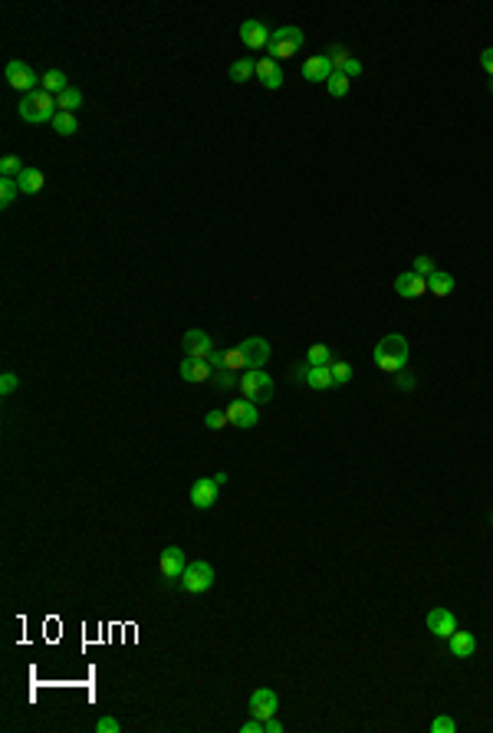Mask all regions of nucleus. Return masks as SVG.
Returning a JSON list of instances; mask_svg holds the SVG:
<instances>
[{
	"label": "nucleus",
	"mask_w": 493,
	"mask_h": 733,
	"mask_svg": "<svg viewBox=\"0 0 493 733\" xmlns=\"http://www.w3.org/2000/svg\"><path fill=\"white\" fill-rule=\"evenodd\" d=\"M227 411H207V418H204V428L207 431H220V428H227Z\"/></svg>",
	"instance_id": "nucleus-35"
},
{
	"label": "nucleus",
	"mask_w": 493,
	"mask_h": 733,
	"mask_svg": "<svg viewBox=\"0 0 493 733\" xmlns=\"http://www.w3.org/2000/svg\"><path fill=\"white\" fill-rule=\"evenodd\" d=\"M375 365H379L381 372H388V375H395V372H401L408 365V355H411V348H408V339L405 336H385L375 346Z\"/></svg>",
	"instance_id": "nucleus-1"
},
{
	"label": "nucleus",
	"mask_w": 493,
	"mask_h": 733,
	"mask_svg": "<svg viewBox=\"0 0 493 733\" xmlns=\"http://www.w3.org/2000/svg\"><path fill=\"white\" fill-rule=\"evenodd\" d=\"M447 645H451V655H454V658H470V655L477 651V638L470 632H454L447 638Z\"/></svg>",
	"instance_id": "nucleus-20"
},
{
	"label": "nucleus",
	"mask_w": 493,
	"mask_h": 733,
	"mask_svg": "<svg viewBox=\"0 0 493 733\" xmlns=\"http://www.w3.org/2000/svg\"><path fill=\"white\" fill-rule=\"evenodd\" d=\"M217 490H220V484H217L214 477H201V480H194V487H191V507H194V509H211L217 503Z\"/></svg>",
	"instance_id": "nucleus-11"
},
{
	"label": "nucleus",
	"mask_w": 493,
	"mask_h": 733,
	"mask_svg": "<svg viewBox=\"0 0 493 733\" xmlns=\"http://www.w3.org/2000/svg\"><path fill=\"white\" fill-rule=\"evenodd\" d=\"M329 372H332V385H349L352 382V365L349 362H329Z\"/></svg>",
	"instance_id": "nucleus-28"
},
{
	"label": "nucleus",
	"mask_w": 493,
	"mask_h": 733,
	"mask_svg": "<svg viewBox=\"0 0 493 733\" xmlns=\"http://www.w3.org/2000/svg\"><path fill=\"white\" fill-rule=\"evenodd\" d=\"M17 194H20L17 178H0V204H3V208H10L13 201H17Z\"/></svg>",
	"instance_id": "nucleus-29"
},
{
	"label": "nucleus",
	"mask_w": 493,
	"mask_h": 733,
	"mask_svg": "<svg viewBox=\"0 0 493 733\" xmlns=\"http://www.w3.org/2000/svg\"><path fill=\"white\" fill-rule=\"evenodd\" d=\"M332 73H336V69H332L329 56H309V60L303 62V76L309 83H329V76Z\"/></svg>",
	"instance_id": "nucleus-19"
},
{
	"label": "nucleus",
	"mask_w": 493,
	"mask_h": 733,
	"mask_svg": "<svg viewBox=\"0 0 493 733\" xmlns=\"http://www.w3.org/2000/svg\"><path fill=\"white\" fill-rule=\"evenodd\" d=\"M122 730V723L115 721V717H99L96 721V733H119Z\"/></svg>",
	"instance_id": "nucleus-38"
},
{
	"label": "nucleus",
	"mask_w": 493,
	"mask_h": 733,
	"mask_svg": "<svg viewBox=\"0 0 493 733\" xmlns=\"http://www.w3.org/2000/svg\"><path fill=\"white\" fill-rule=\"evenodd\" d=\"M40 89L50 92V96H60L69 89V79H66L63 69H46V76H40Z\"/></svg>",
	"instance_id": "nucleus-22"
},
{
	"label": "nucleus",
	"mask_w": 493,
	"mask_h": 733,
	"mask_svg": "<svg viewBox=\"0 0 493 733\" xmlns=\"http://www.w3.org/2000/svg\"><path fill=\"white\" fill-rule=\"evenodd\" d=\"M257 79H260L266 89H279L283 86V69H279V62L270 60V56L257 60Z\"/></svg>",
	"instance_id": "nucleus-18"
},
{
	"label": "nucleus",
	"mask_w": 493,
	"mask_h": 733,
	"mask_svg": "<svg viewBox=\"0 0 493 733\" xmlns=\"http://www.w3.org/2000/svg\"><path fill=\"white\" fill-rule=\"evenodd\" d=\"M332 355H329L326 346H309V355H306V365H329Z\"/></svg>",
	"instance_id": "nucleus-34"
},
{
	"label": "nucleus",
	"mask_w": 493,
	"mask_h": 733,
	"mask_svg": "<svg viewBox=\"0 0 493 733\" xmlns=\"http://www.w3.org/2000/svg\"><path fill=\"white\" fill-rule=\"evenodd\" d=\"M181 582V589L184 592H191V596H201V592H207L211 585H214V566L211 562H188V569H184V575L178 579Z\"/></svg>",
	"instance_id": "nucleus-5"
},
{
	"label": "nucleus",
	"mask_w": 493,
	"mask_h": 733,
	"mask_svg": "<svg viewBox=\"0 0 493 733\" xmlns=\"http://www.w3.org/2000/svg\"><path fill=\"white\" fill-rule=\"evenodd\" d=\"M178 375L184 378V382H191V385H201V382H211L214 378V369H211V362H194V359H181V365H178Z\"/></svg>",
	"instance_id": "nucleus-14"
},
{
	"label": "nucleus",
	"mask_w": 493,
	"mask_h": 733,
	"mask_svg": "<svg viewBox=\"0 0 493 733\" xmlns=\"http://www.w3.org/2000/svg\"><path fill=\"white\" fill-rule=\"evenodd\" d=\"M490 92H493V79H490Z\"/></svg>",
	"instance_id": "nucleus-44"
},
{
	"label": "nucleus",
	"mask_w": 493,
	"mask_h": 733,
	"mask_svg": "<svg viewBox=\"0 0 493 733\" xmlns=\"http://www.w3.org/2000/svg\"><path fill=\"white\" fill-rule=\"evenodd\" d=\"M431 730H434V733H454V730H457V723L451 721V717H438V721L431 723Z\"/></svg>",
	"instance_id": "nucleus-39"
},
{
	"label": "nucleus",
	"mask_w": 493,
	"mask_h": 733,
	"mask_svg": "<svg viewBox=\"0 0 493 733\" xmlns=\"http://www.w3.org/2000/svg\"><path fill=\"white\" fill-rule=\"evenodd\" d=\"M253 76H257V60H250V56H243V60H237L230 66V79L234 83H247Z\"/></svg>",
	"instance_id": "nucleus-25"
},
{
	"label": "nucleus",
	"mask_w": 493,
	"mask_h": 733,
	"mask_svg": "<svg viewBox=\"0 0 493 733\" xmlns=\"http://www.w3.org/2000/svg\"><path fill=\"white\" fill-rule=\"evenodd\" d=\"M300 378H303L309 388H316V391H329V388H332V372H329V365H300Z\"/></svg>",
	"instance_id": "nucleus-17"
},
{
	"label": "nucleus",
	"mask_w": 493,
	"mask_h": 733,
	"mask_svg": "<svg viewBox=\"0 0 493 733\" xmlns=\"http://www.w3.org/2000/svg\"><path fill=\"white\" fill-rule=\"evenodd\" d=\"M270 30H266V24H260V20H243L241 24V40L247 50H263V47H270Z\"/></svg>",
	"instance_id": "nucleus-12"
},
{
	"label": "nucleus",
	"mask_w": 493,
	"mask_h": 733,
	"mask_svg": "<svg viewBox=\"0 0 493 733\" xmlns=\"http://www.w3.org/2000/svg\"><path fill=\"white\" fill-rule=\"evenodd\" d=\"M56 96H50V92H43V89H37V92H30V96H24L20 99V119L24 122H53L56 119Z\"/></svg>",
	"instance_id": "nucleus-2"
},
{
	"label": "nucleus",
	"mask_w": 493,
	"mask_h": 733,
	"mask_svg": "<svg viewBox=\"0 0 493 733\" xmlns=\"http://www.w3.org/2000/svg\"><path fill=\"white\" fill-rule=\"evenodd\" d=\"M428 293H434L438 299L451 296V293H454V276L444 273V270H434V273L428 276Z\"/></svg>",
	"instance_id": "nucleus-23"
},
{
	"label": "nucleus",
	"mask_w": 493,
	"mask_h": 733,
	"mask_svg": "<svg viewBox=\"0 0 493 733\" xmlns=\"http://www.w3.org/2000/svg\"><path fill=\"white\" fill-rule=\"evenodd\" d=\"M263 733H283V723L277 717H270V721H263Z\"/></svg>",
	"instance_id": "nucleus-43"
},
{
	"label": "nucleus",
	"mask_w": 493,
	"mask_h": 733,
	"mask_svg": "<svg viewBox=\"0 0 493 733\" xmlns=\"http://www.w3.org/2000/svg\"><path fill=\"white\" fill-rule=\"evenodd\" d=\"M303 30L300 26H277L273 30V37H270V60H290V56H296L300 53V47H303Z\"/></svg>",
	"instance_id": "nucleus-4"
},
{
	"label": "nucleus",
	"mask_w": 493,
	"mask_h": 733,
	"mask_svg": "<svg viewBox=\"0 0 493 733\" xmlns=\"http://www.w3.org/2000/svg\"><path fill=\"white\" fill-rule=\"evenodd\" d=\"M277 710H279L277 691L260 687V691H253V694H250V714L257 717V721H270V717H277Z\"/></svg>",
	"instance_id": "nucleus-8"
},
{
	"label": "nucleus",
	"mask_w": 493,
	"mask_h": 733,
	"mask_svg": "<svg viewBox=\"0 0 493 733\" xmlns=\"http://www.w3.org/2000/svg\"><path fill=\"white\" fill-rule=\"evenodd\" d=\"M241 395L247 398V401H253V405H263V401H270L273 398V378L263 372V369H247V372H241Z\"/></svg>",
	"instance_id": "nucleus-3"
},
{
	"label": "nucleus",
	"mask_w": 493,
	"mask_h": 733,
	"mask_svg": "<svg viewBox=\"0 0 493 733\" xmlns=\"http://www.w3.org/2000/svg\"><path fill=\"white\" fill-rule=\"evenodd\" d=\"M158 569H162V575L168 579V582H178L181 575H184V569H188V559H184V549L181 546H168L162 549V559H158Z\"/></svg>",
	"instance_id": "nucleus-7"
},
{
	"label": "nucleus",
	"mask_w": 493,
	"mask_h": 733,
	"mask_svg": "<svg viewBox=\"0 0 493 733\" xmlns=\"http://www.w3.org/2000/svg\"><path fill=\"white\" fill-rule=\"evenodd\" d=\"M214 382L220 388H237L241 385V375L230 372V369H214Z\"/></svg>",
	"instance_id": "nucleus-33"
},
{
	"label": "nucleus",
	"mask_w": 493,
	"mask_h": 733,
	"mask_svg": "<svg viewBox=\"0 0 493 733\" xmlns=\"http://www.w3.org/2000/svg\"><path fill=\"white\" fill-rule=\"evenodd\" d=\"M434 270H438V267H434V260H431V257H415V273L417 276H424V280H428Z\"/></svg>",
	"instance_id": "nucleus-36"
},
{
	"label": "nucleus",
	"mask_w": 493,
	"mask_h": 733,
	"mask_svg": "<svg viewBox=\"0 0 493 733\" xmlns=\"http://www.w3.org/2000/svg\"><path fill=\"white\" fill-rule=\"evenodd\" d=\"M326 89H329V96L342 99V96H349V89H352V79H349L345 73H332V76H329V83H326Z\"/></svg>",
	"instance_id": "nucleus-27"
},
{
	"label": "nucleus",
	"mask_w": 493,
	"mask_h": 733,
	"mask_svg": "<svg viewBox=\"0 0 493 733\" xmlns=\"http://www.w3.org/2000/svg\"><path fill=\"white\" fill-rule=\"evenodd\" d=\"M326 56H329V62H332V69H336V73H342V69H345V62L352 60V53L345 50V47H332V50H326Z\"/></svg>",
	"instance_id": "nucleus-31"
},
{
	"label": "nucleus",
	"mask_w": 493,
	"mask_h": 733,
	"mask_svg": "<svg viewBox=\"0 0 493 733\" xmlns=\"http://www.w3.org/2000/svg\"><path fill=\"white\" fill-rule=\"evenodd\" d=\"M241 733H263V721H257V717H253V721H247L241 727Z\"/></svg>",
	"instance_id": "nucleus-42"
},
{
	"label": "nucleus",
	"mask_w": 493,
	"mask_h": 733,
	"mask_svg": "<svg viewBox=\"0 0 493 733\" xmlns=\"http://www.w3.org/2000/svg\"><path fill=\"white\" fill-rule=\"evenodd\" d=\"M20 171H24V165H20L17 155H3V158H0V174H3V178H20Z\"/></svg>",
	"instance_id": "nucleus-32"
},
{
	"label": "nucleus",
	"mask_w": 493,
	"mask_h": 733,
	"mask_svg": "<svg viewBox=\"0 0 493 733\" xmlns=\"http://www.w3.org/2000/svg\"><path fill=\"white\" fill-rule=\"evenodd\" d=\"M428 632L438 638H451L457 632V618L451 609H431L428 612Z\"/></svg>",
	"instance_id": "nucleus-15"
},
{
	"label": "nucleus",
	"mask_w": 493,
	"mask_h": 733,
	"mask_svg": "<svg viewBox=\"0 0 493 733\" xmlns=\"http://www.w3.org/2000/svg\"><path fill=\"white\" fill-rule=\"evenodd\" d=\"M241 352H243V359H247V369H263L266 359H270V342L260 336H250L241 342Z\"/></svg>",
	"instance_id": "nucleus-13"
},
{
	"label": "nucleus",
	"mask_w": 493,
	"mask_h": 733,
	"mask_svg": "<svg viewBox=\"0 0 493 733\" xmlns=\"http://www.w3.org/2000/svg\"><path fill=\"white\" fill-rule=\"evenodd\" d=\"M7 83H10V89H17V92H24V96H30V92H37L40 86V76L26 66V62L20 60H10L7 62Z\"/></svg>",
	"instance_id": "nucleus-6"
},
{
	"label": "nucleus",
	"mask_w": 493,
	"mask_h": 733,
	"mask_svg": "<svg viewBox=\"0 0 493 733\" xmlns=\"http://www.w3.org/2000/svg\"><path fill=\"white\" fill-rule=\"evenodd\" d=\"M224 411H227V421L234 424V428H257V421H260V414H257V405H253V401H247V398H237V401H230Z\"/></svg>",
	"instance_id": "nucleus-9"
},
{
	"label": "nucleus",
	"mask_w": 493,
	"mask_h": 733,
	"mask_svg": "<svg viewBox=\"0 0 493 733\" xmlns=\"http://www.w3.org/2000/svg\"><path fill=\"white\" fill-rule=\"evenodd\" d=\"M17 385H20V378L13 372H3V378H0V395L7 398V395H13L17 391Z\"/></svg>",
	"instance_id": "nucleus-37"
},
{
	"label": "nucleus",
	"mask_w": 493,
	"mask_h": 733,
	"mask_svg": "<svg viewBox=\"0 0 493 733\" xmlns=\"http://www.w3.org/2000/svg\"><path fill=\"white\" fill-rule=\"evenodd\" d=\"M395 289H398V296H405V299H421L428 293V280L417 276L415 270H408V273H401L395 280Z\"/></svg>",
	"instance_id": "nucleus-16"
},
{
	"label": "nucleus",
	"mask_w": 493,
	"mask_h": 733,
	"mask_svg": "<svg viewBox=\"0 0 493 733\" xmlns=\"http://www.w3.org/2000/svg\"><path fill=\"white\" fill-rule=\"evenodd\" d=\"M53 132L56 135H63V138H69V135H76L79 132V122H76V112H56V119H53Z\"/></svg>",
	"instance_id": "nucleus-24"
},
{
	"label": "nucleus",
	"mask_w": 493,
	"mask_h": 733,
	"mask_svg": "<svg viewBox=\"0 0 493 733\" xmlns=\"http://www.w3.org/2000/svg\"><path fill=\"white\" fill-rule=\"evenodd\" d=\"M17 185H20V194H40L43 185H46V178H43L40 168H24L20 178H17Z\"/></svg>",
	"instance_id": "nucleus-21"
},
{
	"label": "nucleus",
	"mask_w": 493,
	"mask_h": 733,
	"mask_svg": "<svg viewBox=\"0 0 493 733\" xmlns=\"http://www.w3.org/2000/svg\"><path fill=\"white\" fill-rule=\"evenodd\" d=\"M342 73L349 76V79H352V76H362V60H355V56H352V60L345 62V69H342Z\"/></svg>",
	"instance_id": "nucleus-41"
},
{
	"label": "nucleus",
	"mask_w": 493,
	"mask_h": 733,
	"mask_svg": "<svg viewBox=\"0 0 493 733\" xmlns=\"http://www.w3.org/2000/svg\"><path fill=\"white\" fill-rule=\"evenodd\" d=\"M224 369H230V372H247V359H243L241 346L224 352Z\"/></svg>",
	"instance_id": "nucleus-30"
},
{
	"label": "nucleus",
	"mask_w": 493,
	"mask_h": 733,
	"mask_svg": "<svg viewBox=\"0 0 493 733\" xmlns=\"http://www.w3.org/2000/svg\"><path fill=\"white\" fill-rule=\"evenodd\" d=\"M184 355L194 362H207L211 359V352H214V346H211V336L207 332H201V329H191V332H184Z\"/></svg>",
	"instance_id": "nucleus-10"
},
{
	"label": "nucleus",
	"mask_w": 493,
	"mask_h": 733,
	"mask_svg": "<svg viewBox=\"0 0 493 733\" xmlns=\"http://www.w3.org/2000/svg\"><path fill=\"white\" fill-rule=\"evenodd\" d=\"M79 106H83V92H79L76 86H69L66 92L56 96V109H60V112H76Z\"/></svg>",
	"instance_id": "nucleus-26"
},
{
	"label": "nucleus",
	"mask_w": 493,
	"mask_h": 733,
	"mask_svg": "<svg viewBox=\"0 0 493 733\" xmlns=\"http://www.w3.org/2000/svg\"><path fill=\"white\" fill-rule=\"evenodd\" d=\"M481 66H483V73H487V76L493 79V47H490V50H483V53H481Z\"/></svg>",
	"instance_id": "nucleus-40"
}]
</instances>
